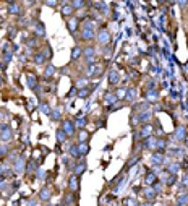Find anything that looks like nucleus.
<instances>
[{"label":"nucleus","instance_id":"nucleus-38","mask_svg":"<svg viewBox=\"0 0 188 206\" xmlns=\"http://www.w3.org/2000/svg\"><path fill=\"white\" fill-rule=\"evenodd\" d=\"M83 29H94V21L93 20H84L83 21Z\"/></svg>","mask_w":188,"mask_h":206},{"label":"nucleus","instance_id":"nucleus-53","mask_svg":"<svg viewBox=\"0 0 188 206\" xmlns=\"http://www.w3.org/2000/svg\"><path fill=\"white\" fill-rule=\"evenodd\" d=\"M183 187H185V188H188V175H185V177H183Z\"/></svg>","mask_w":188,"mask_h":206},{"label":"nucleus","instance_id":"nucleus-56","mask_svg":"<svg viewBox=\"0 0 188 206\" xmlns=\"http://www.w3.org/2000/svg\"><path fill=\"white\" fill-rule=\"evenodd\" d=\"M141 206H151V203H144V204H141Z\"/></svg>","mask_w":188,"mask_h":206},{"label":"nucleus","instance_id":"nucleus-35","mask_svg":"<svg viewBox=\"0 0 188 206\" xmlns=\"http://www.w3.org/2000/svg\"><path fill=\"white\" fill-rule=\"evenodd\" d=\"M178 204H182V206H186V203H188V193H182L180 196H178Z\"/></svg>","mask_w":188,"mask_h":206},{"label":"nucleus","instance_id":"nucleus-42","mask_svg":"<svg viewBox=\"0 0 188 206\" xmlns=\"http://www.w3.org/2000/svg\"><path fill=\"white\" fill-rule=\"evenodd\" d=\"M115 96H117V99H122V97H125V96H127V89H125V88H120V89H117Z\"/></svg>","mask_w":188,"mask_h":206},{"label":"nucleus","instance_id":"nucleus-24","mask_svg":"<svg viewBox=\"0 0 188 206\" xmlns=\"http://www.w3.org/2000/svg\"><path fill=\"white\" fill-rule=\"evenodd\" d=\"M13 167H15V172H21L23 169H24V159L23 158H16V161H15V164H13Z\"/></svg>","mask_w":188,"mask_h":206},{"label":"nucleus","instance_id":"nucleus-12","mask_svg":"<svg viewBox=\"0 0 188 206\" xmlns=\"http://www.w3.org/2000/svg\"><path fill=\"white\" fill-rule=\"evenodd\" d=\"M151 162L154 164V166H161L162 162H164V153H154L152 156H151Z\"/></svg>","mask_w":188,"mask_h":206},{"label":"nucleus","instance_id":"nucleus-8","mask_svg":"<svg viewBox=\"0 0 188 206\" xmlns=\"http://www.w3.org/2000/svg\"><path fill=\"white\" fill-rule=\"evenodd\" d=\"M156 145H157V138H154V136H148L143 141V146L146 150H156Z\"/></svg>","mask_w":188,"mask_h":206},{"label":"nucleus","instance_id":"nucleus-30","mask_svg":"<svg viewBox=\"0 0 188 206\" xmlns=\"http://www.w3.org/2000/svg\"><path fill=\"white\" fill-rule=\"evenodd\" d=\"M68 153H70V156L73 159H80L81 156H80V151H78V146L75 145V146H70V150H68Z\"/></svg>","mask_w":188,"mask_h":206},{"label":"nucleus","instance_id":"nucleus-13","mask_svg":"<svg viewBox=\"0 0 188 206\" xmlns=\"http://www.w3.org/2000/svg\"><path fill=\"white\" fill-rule=\"evenodd\" d=\"M174 136H175V140H178V141H183V140L186 138V128L185 127H177Z\"/></svg>","mask_w":188,"mask_h":206},{"label":"nucleus","instance_id":"nucleus-26","mask_svg":"<svg viewBox=\"0 0 188 206\" xmlns=\"http://www.w3.org/2000/svg\"><path fill=\"white\" fill-rule=\"evenodd\" d=\"M73 123H75V127H76V128H80V130H84V127H86L88 120H86L84 117H81V115H80V117H78L75 122H73Z\"/></svg>","mask_w":188,"mask_h":206},{"label":"nucleus","instance_id":"nucleus-47","mask_svg":"<svg viewBox=\"0 0 188 206\" xmlns=\"http://www.w3.org/2000/svg\"><path fill=\"white\" fill-rule=\"evenodd\" d=\"M73 201H75V198H73V195H71V193L65 196V203H67V204H73Z\"/></svg>","mask_w":188,"mask_h":206},{"label":"nucleus","instance_id":"nucleus-52","mask_svg":"<svg viewBox=\"0 0 188 206\" xmlns=\"http://www.w3.org/2000/svg\"><path fill=\"white\" fill-rule=\"evenodd\" d=\"M36 174H37V177H39V179H42V177H44V170L37 169V170H36Z\"/></svg>","mask_w":188,"mask_h":206},{"label":"nucleus","instance_id":"nucleus-14","mask_svg":"<svg viewBox=\"0 0 188 206\" xmlns=\"http://www.w3.org/2000/svg\"><path fill=\"white\" fill-rule=\"evenodd\" d=\"M104 101H105V104L107 105H113V104H117V96H115V93H105L104 94Z\"/></svg>","mask_w":188,"mask_h":206},{"label":"nucleus","instance_id":"nucleus-50","mask_svg":"<svg viewBox=\"0 0 188 206\" xmlns=\"http://www.w3.org/2000/svg\"><path fill=\"white\" fill-rule=\"evenodd\" d=\"M75 94H78V93H76V88H71V91H70V93L67 94V97H73Z\"/></svg>","mask_w":188,"mask_h":206},{"label":"nucleus","instance_id":"nucleus-31","mask_svg":"<svg viewBox=\"0 0 188 206\" xmlns=\"http://www.w3.org/2000/svg\"><path fill=\"white\" fill-rule=\"evenodd\" d=\"M143 193H144V198H148V200H154V198H156V195H157L152 188H144Z\"/></svg>","mask_w":188,"mask_h":206},{"label":"nucleus","instance_id":"nucleus-41","mask_svg":"<svg viewBox=\"0 0 188 206\" xmlns=\"http://www.w3.org/2000/svg\"><path fill=\"white\" fill-rule=\"evenodd\" d=\"M52 120H60V110L59 109H55V110H52L51 112V115H49Z\"/></svg>","mask_w":188,"mask_h":206},{"label":"nucleus","instance_id":"nucleus-2","mask_svg":"<svg viewBox=\"0 0 188 206\" xmlns=\"http://www.w3.org/2000/svg\"><path fill=\"white\" fill-rule=\"evenodd\" d=\"M62 131L67 136H73L76 133V127H75V123H73L71 120H62Z\"/></svg>","mask_w":188,"mask_h":206},{"label":"nucleus","instance_id":"nucleus-51","mask_svg":"<svg viewBox=\"0 0 188 206\" xmlns=\"http://www.w3.org/2000/svg\"><path fill=\"white\" fill-rule=\"evenodd\" d=\"M44 5H47V7H52V8H55V7H57V2H44Z\"/></svg>","mask_w":188,"mask_h":206},{"label":"nucleus","instance_id":"nucleus-40","mask_svg":"<svg viewBox=\"0 0 188 206\" xmlns=\"http://www.w3.org/2000/svg\"><path fill=\"white\" fill-rule=\"evenodd\" d=\"M57 138H59V141H60V143H63V141H65V140H67L68 136L65 135L63 131H62V128H60V130H57Z\"/></svg>","mask_w":188,"mask_h":206},{"label":"nucleus","instance_id":"nucleus-43","mask_svg":"<svg viewBox=\"0 0 188 206\" xmlns=\"http://www.w3.org/2000/svg\"><path fill=\"white\" fill-rule=\"evenodd\" d=\"M26 170H28V174H29V172L32 174V172H34V170H37V169H36V164L32 162V161H31V162H28V166H26Z\"/></svg>","mask_w":188,"mask_h":206},{"label":"nucleus","instance_id":"nucleus-10","mask_svg":"<svg viewBox=\"0 0 188 206\" xmlns=\"http://www.w3.org/2000/svg\"><path fill=\"white\" fill-rule=\"evenodd\" d=\"M94 37H96L94 29H81V39H83V41L89 42V41H93Z\"/></svg>","mask_w":188,"mask_h":206},{"label":"nucleus","instance_id":"nucleus-49","mask_svg":"<svg viewBox=\"0 0 188 206\" xmlns=\"http://www.w3.org/2000/svg\"><path fill=\"white\" fill-rule=\"evenodd\" d=\"M152 190H154V192H156V193H161V190H162V185L156 182V184H154V185H152Z\"/></svg>","mask_w":188,"mask_h":206},{"label":"nucleus","instance_id":"nucleus-11","mask_svg":"<svg viewBox=\"0 0 188 206\" xmlns=\"http://www.w3.org/2000/svg\"><path fill=\"white\" fill-rule=\"evenodd\" d=\"M80 188V182H78V177L76 175H71L68 179V190L70 192H78Z\"/></svg>","mask_w":188,"mask_h":206},{"label":"nucleus","instance_id":"nucleus-9","mask_svg":"<svg viewBox=\"0 0 188 206\" xmlns=\"http://www.w3.org/2000/svg\"><path fill=\"white\" fill-rule=\"evenodd\" d=\"M151 133H152V125L151 123H144V125L141 127V130H140V138H148V136H151Z\"/></svg>","mask_w":188,"mask_h":206},{"label":"nucleus","instance_id":"nucleus-7","mask_svg":"<svg viewBox=\"0 0 188 206\" xmlns=\"http://www.w3.org/2000/svg\"><path fill=\"white\" fill-rule=\"evenodd\" d=\"M86 161H80V162H76L75 164V167H73V175H76V177H80V175H83L84 174V170H86Z\"/></svg>","mask_w":188,"mask_h":206},{"label":"nucleus","instance_id":"nucleus-21","mask_svg":"<svg viewBox=\"0 0 188 206\" xmlns=\"http://www.w3.org/2000/svg\"><path fill=\"white\" fill-rule=\"evenodd\" d=\"M157 97H159V91H157V89H148V91H146V99H148V101L154 102Z\"/></svg>","mask_w":188,"mask_h":206},{"label":"nucleus","instance_id":"nucleus-1","mask_svg":"<svg viewBox=\"0 0 188 206\" xmlns=\"http://www.w3.org/2000/svg\"><path fill=\"white\" fill-rule=\"evenodd\" d=\"M96 39H97V42H99L101 46H107L110 42V32L105 28H101L99 32L96 34Z\"/></svg>","mask_w":188,"mask_h":206},{"label":"nucleus","instance_id":"nucleus-33","mask_svg":"<svg viewBox=\"0 0 188 206\" xmlns=\"http://www.w3.org/2000/svg\"><path fill=\"white\" fill-rule=\"evenodd\" d=\"M78 138H80V143H86V141H88V138H89V133H88L86 130H80Z\"/></svg>","mask_w":188,"mask_h":206},{"label":"nucleus","instance_id":"nucleus-46","mask_svg":"<svg viewBox=\"0 0 188 206\" xmlns=\"http://www.w3.org/2000/svg\"><path fill=\"white\" fill-rule=\"evenodd\" d=\"M10 60H12V52L10 51H5V54H3V62L8 63Z\"/></svg>","mask_w":188,"mask_h":206},{"label":"nucleus","instance_id":"nucleus-32","mask_svg":"<svg viewBox=\"0 0 188 206\" xmlns=\"http://www.w3.org/2000/svg\"><path fill=\"white\" fill-rule=\"evenodd\" d=\"M71 7H73V10H80V8H83L86 5L84 0H73V2H70Z\"/></svg>","mask_w":188,"mask_h":206},{"label":"nucleus","instance_id":"nucleus-27","mask_svg":"<svg viewBox=\"0 0 188 206\" xmlns=\"http://www.w3.org/2000/svg\"><path fill=\"white\" fill-rule=\"evenodd\" d=\"M78 151H80V156H86L89 153V145L88 143H78Z\"/></svg>","mask_w":188,"mask_h":206},{"label":"nucleus","instance_id":"nucleus-48","mask_svg":"<svg viewBox=\"0 0 188 206\" xmlns=\"http://www.w3.org/2000/svg\"><path fill=\"white\" fill-rule=\"evenodd\" d=\"M8 153V146L7 145H0V156H3Z\"/></svg>","mask_w":188,"mask_h":206},{"label":"nucleus","instance_id":"nucleus-19","mask_svg":"<svg viewBox=\"0 0 188 206\" xmlns=\"http://www.w3.org/2000/svg\"><path fill=\"white\" fill-rule=\"evenodd\" d=\"M51 196H52V192H51V188H47V187L39 192V200H42V201L51 200Z\"/></svg>","mask_w":188,"mask_h":206},{"label":"nucleus","instance_id":"nucleus-25","mask_svg":"<svg viewBox=\"0 0 188 206\" xmlns=\"http://www.w3.org/2000/svg\"><path fill=\"white\" fill-rule=\"evenodd\" d=\"M36 34L39 36V37H44L46 36V28H44V23H41V21H37L36 23Z\"/></svg>","mask_w":188,"mask_h":206},{"label":"nucleus","instance_id":"nucleus-17","mask_svg":"<svg viewBox=\"0 0 188 206\" xmlns=\"http://www.w3.org/2000/svg\"><path fill=\"white\" fill-rule=\"evenodd\" d=\"M157 182V175L154 174V172H148V174L144 175V184L146 185H154Z\"/></svg>","mask_w":188,"mask_h":206},{"label":"nucleus","instance_id":"nucleus-3","mask_svg":"<svg viewBox=\"0 0 188 206\" xmlns=\"http://www.w3.org/2000/svg\"><path fill=\"white\" fill-rule=\"evenodd\" d=\"M83 55H84V59H86V62H88V65H93V63H96V49L94 47H86L84 51H83Z\"/></svg>","mask_w":188,"mask_h":206},{"label":"nucleus","instance_id":"nucleus-5","mask_svg":"<svg viewBox=\"0 0 188 206\" xmlns=\"http://www.w3.org/2000/svg\"><path fill=\"white\" fill-rule=\"evenodd\" d=\"M60 13L65 16V18H71V16H73V13H75V10H73L71 3H68V2H62Z\"/></svg>","mask_w":188,"mask_h":206},{"label":"nucleus","instance_id":"nucleus-44","mask_svg":"<svg viewBox=\"0 0 188 206\" xmlns=\"http://www.w3.org/2000/svg\"><path fill=\"white\" fill-rule=\"evenodd\" d=\"M127 206H138V203H136V200L135 198H125V201H123Z\"/></svg>","mask_w":188,"mask_h":206},{"label":"nucleus","instance_id":"nucleus-28","mask_svg":"<svg viewBox=\"0 0 188 206\" xmlns=\"http://www.w3.org/2000/svg\"><path fill=\"white\" fill-rule=\"evenodd\" d=\"M46 60H47V57L44 55V52H37V54L34 55V63H36V65H42Z\"/></svg>","mask_w":188,"mask_h":206},{"label":"nucleus","instance_id":"nucleus-45","mask_svg":"<svg viewBox=\"0 0 188 206\" xmlns=\"http://www.w3.org/2000/svg\"><path fill=\"white\" fill-rule=\"evenodd\" d=\"M175 180H177V177H175L174 174H170V175L167 177L166 182H167V185H174V184H175Z\"/></svg>","mask_w":188,"mask_h":206},{"label":"nucleus","instance_id":"nucleus-39","mask_svg":"<svg viewBox=\"0 0 188 206\" xmlns=\"http://www.w3.org/2000/svg\"><path fill=\"white\" fill-rule=\"evenodd\" d=\"M178 170H180V166H178V164H170V166H169V172H170V174L175 175Z\"/></svg>","mask_w":188,"mask_h":206},{"label":"nucleus","instance_id":"nucleus-22","mask_svg":"<svg viewBox=\"0 0 188 206\" xmlns=\"http://www.w3.org/2000/svg\"><path fill=\"white\" fill-rule=\"evenodd\" d=\"M8 12H10L12 15H21V8L18 3H15V2H8Z\"/></svg>","mask_w":188,"mask_h":206},{"label":"nucleus","instance_id":"nucleus-20","mask_svg":"<svg viewBox=\"0 0 188 206\" xmlns=\"http://www.w3.org/2000/svg\"><path fill=\"white\" fill-rule=\"evenodd\" d=\"M54 75H55V67H54L52 63H49L47 67H46V70H44V78L46 80H51Z\"/></svg>","mask_w":188,"mask_h":206},{"label":"nucleus","instance_id":"nucleus-57","mask_svg":"<svg viewBox=\"0 0 188 206\" xmlns=\"http://www.w3.org/2000/svg\"><path fill=\"white\" fill-rule=\"evenodd\" d=\"M186 206H188V204H186Z\"/></svg>","mask_w":188,"mask_h":206},{"label":"nucleus","instance_id":"nucleus-36","mask_svg":"<svg viewBox=\"0 0 188 206\" xmlns=\"http://www.w3.org/2000/svg\"><path fill=\"white\" fill-rule=\"evenodd\" d=\"M39 109H41V112H44L46 115H51V112H52L47 102H42V104H41V107H39Z\"/></svg>","mask_w":188,"mask_h":206},{"label":"nucleus","instance_id":"nucleus-55","mask_svg":"<svg viewBox=\"0 0 188 206\" xmlns=\"http://www.w3.org/2000/svg\"><path fill=\"white\" fill-rule=\"evenodd\" d=\"M2 85H3V78H2V76H0V86H2Z\"/></svg>","mask_w":188,"mask_h":206},{"label":"nucleus","instance_id":"nucleus-16","mask_svg":"<svg viewBox=\"0 0 188 206\" xmlns=\"http://www.w3.org/2000/svg\"><path fill=\"white\" fill-rule=\"evenodd\" d=\"M138 119H140V123H149L151 120V112L149 110H143V112H138Z\"/></svg>","mask_w":188,"mask_h":206},{"label":"nucleus","instance_id":"nucleus-29","mask_svg":"<svg viewBox=\"0 0 188 206\" xmlns=\"http://www.w3.org/2000/svg\"><path fill=\"white\" fill-rule=\"evenodd\" d=\"M136 94H138V93H136L135 88H128V89H127V96H125L127 101H135V99H136Z\"/></svg>","mask_w":188,"mask_h":206},{"label":"nucleus","instance_id":"nucleus-15","mask_svg":"<svg viewBox=\"0 0 188 206\" xmlns=\"http://www.w3.org/2000/svg\"><path fill=\"white\" fill-rule=\"evenodd\" d=\"M107 78H109V83L110 85H117L118 81H120V75H118L117 70H110L109 75H107Z\"/></svg>","mask_w":188,"mask_h":206},{"label":"nucleus","instance_id":"nucleus-18","mask_svg":"<svg viewBox=\"0 0 188 206\" xmlns=\"http://www.w3.org/2000/svg\"><path fill=\"white\" fill-rule=\"evenodd\" d=\"M26 81H28V86H29L31 89H36V88H37V78H36L34 73H28Z\"/></svg>","mask_w":188,"mask_h":206},{"label":"nucleus","instance_id":"nucleus-6","mask_svg":"<svg viewBox=\"0 0 188 206\" xmlns=\"http://www.w3.org/2000/svg\"><path fill=\"white\" fill-rule=\"evenodd\" d=\"M78 26H80V18H76V16H71V18L67 20V29L70 32H76Z\"/></svg>","mask_w":188,"mask_h":206},{"label":"nucleus","instance_id":"nucleus-34","mask_svg":"<svg viewBox=\"0 0 188 206\" xmlns=\"http://www.w3.org/2000/svg\"><path fill=\"white\" fill-rule=\"evenodd\" d=\"M75 88H80V89L88 88V80H86V78H78V80H76V86H75Z\"/></svg>","mask_w":188,"mask_h":206},{"label":"nucleus","instance_id":"nucleus-4","mask_svg":"<svg viewBox=\"0 0 188 206\" xmlns=\"http://www.w3.org/2000/svg\"><path fill=\"white\" fill-rule=\"evenodd\" d=\"M13 136V131L8 125H0V140L2 141H10Z\"/></svg>","mask_w":188,"mask_h":206},{"label":"nucleus","instance_id":"nucleus-23","mask_svg":"<svg viewBox=\"0 0 188 206\" xmlns=\"http://www.w3.org/2000/svg\"><path fill=\"white\" fill-rule=\"evenodd\" d=\"M81 55H83V51H81L80 46H75L71 49V60H78Z\"/></svg>","mask_w":188,"mask_h":206},{"label":"nucleus","instance_id":"nucleus-54","mask_svg":"<svg viewBox=\"0 0 188 206\" xmlns=\"http://www.w3.org/2000/svg\"><path fill=\"white\" fill-rule=\"evenodd\" d=\"M28 206H36V200H31V201H28Z\"/></svg>","mask_w":188,"mask_h":206},{"label":"nucleus","instance_id":"nucleus-37","mask_svg":"<svg viewBox=\"0 0 188 206\" xmlns=\"http://www.w3.org/2000/svg\"><path fill=\"white\" fill-rule=\"evenodd\" d=\"M89 94H91V89L89 88H83V89L78 91V97H88Z\"/></svg>","mask_w":188,"mask_h":206}]
</instances>
